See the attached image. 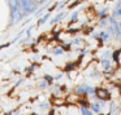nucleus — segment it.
<instances>
[{"label": "nucleus", "mask_w": 121, "mask_h": 115, "mask_svg": "<svg viewBox=\"0 0 121 115\" xmlns=\"http://www.w3.org/2000/svg\"><path fill=\"white\" fill-rule=\"evenodd\" d=\"M20 3H21V8L24 9L26 16L34 13L37 11V3L34 0H20Z\"/></svg>", "instance_id": "f257e3e1"}, {"label": "nucleus", "mask_w": 121, "mask_h": 115, "mask_svg": "<svg viewBox=\"0 0 121 115\" xmlns=\"http://www.w3.org/2000/svg\"><path fill=\"white\" fill-rule=\"evenodd\" d=\"M89 89H90L89 84H81L76 88V96L79 97V98H86V97H89Z\"/></svg>", "instance_id": "f03ea898"}, {"label": "nucleus", "mask_w": 121, "mask_h": 115, "mask_svg": "<svg viewBox=\"0 0 121 115\" xmlns=\"http://www.w3.org/2000/svg\"><path fill=\"white\" fill-rule=\"evenodd\" d=\"M96 97L98 101H109L111 100V92L105 88H96Z\"/></svg>", "instance_id": "7ed1b4c3"}, {"label": "nucleus", "mask_w": 121, "mask_h": 115, "mask_svg": "<svg viewBox=\"0 0 121 115\" xmlns=\"http://www.w3.org/2000/svg\"><path fill=\"white\" fill-rule=\"evenodd\" d=\"M100 66H102V69L105 73L109 71L112 69V61H111V58H100Z\"/></svg>", "instance_id": "20e7f679"}, {"label": "nucleus", "mask_w": 121, "mask_h": 115, "mask_svg": "<svg viewBox=\"0 0 121 115\" xmlns=\"http://www.w3.org/2000/svg\"><path fill=\"white\" fill-rule=\"evenodd\" d=\"M64 17H65V12H60V13H59V14H56V16L53 17L52 19H51V22H50V23H51V25H56V23H59V22H60L61 19L64 18Z\"/></svg>", "instance_id": "39448f33"}, {"label": "nucleus", "mask_w": 121, "mask_h": 115, "mask_svg": "<svg viewBox=\"0 0 121 115\" xmlns=\"http://www.w3.org/2000/svg\"><path fill=\"white\" fill-rule=\"evenodd\" d=\"M91 111L94 114H100V110H102V106H100V102H91V106H90Z\"/></svg>", "instance_id": "423d86ee"}, {"label": "nucleus", "mask_w": 121, "mask_h": 115, "mask_svg": "<svg viewBox=\"0 0 121 115\" xmlns=\"http://www.w3.org/2000/svg\"><path fill=\"white\" fill-rule=\"evenodd\" d=\"M50 16H51V12H47V13H46L44 16L42 17V18H40V19H38L37 26H42V25H44V23H46V21H47V19L50 18Z\"/></svg>", "instance_id": "0eeeda50"}, {"label": "nucleus", "mask_w": 121, "mask_h": 115, "mask_svg": "<svg viewBox=\"0 0 121 115\" xmlns=\"http://www.w3.org/2000/svg\"><path fill=\"white\" fill-rule=\"evenodd\" d=\"M78 104L81 105V107H89V109H90V106H91V102H90L89 100L79 98V97H78Z\"/></svg>", "instance_id": "6e6552de"}, {"label": "nucleus", "mask_w": 121, "mask_h": 115, "mask_svg": "<svg viewBox=\"0 0 121 115\" xmlns=\"http://www.w3.org/2000/svg\"><path fill=\"white\" fill-rule=\"evenodd\" d=\"M43 80H46L48 83V85H53V81H55V78H53L52 75H50V74H44L43 75Z\"/></svg>", "instance_id": "1a4fd4ad"}, {"label": "nucleus", "mask_w": 121, "mask_h": 115, "mask_svg": "<svg viewBox=\"0 0 121 115\" xmlns=\"http://www.w3.org/2000/svg\"><path fill=\"white\" fill-rule=\"evenodd\" d=\"M79 111H81V115H94V112L89 107H79Z\"/></svg>", "instance_id": "9d476101"}, {"label": "nucleus", "mask_w": 121, "mask_h": 115, "mask_svg": "<svg viewBox=\"0 0 121 115\" xmlns=\"http://www.w3.org/2000/svg\"><path fill=\"white\" fill-rule=\"evenodd\" d=\"M111 16L112 17H117V18H121V8H116L115 11L112 12V14H111Z\"/></svg>", "instance_id": "9b49d317"}, {"label": "nucleus", "mask_w": 121, "mask_h": 115, "mask_svg": "<svg viewBox=\"0 0 121 115\" xmlns=\"http://www.w3.org/2000/svg\"><path fill=\"white\" fill-rule=\"evenodd\" d=\"M48 87H50V85H48L47 81H46V80H42V81L39 83V85H38V88L42 89V91H44V89H47V88H48Z\"/></svg>", "instance_id": "f8f14e48"}, {"label": "nucleus", "mask_w": 121, "mask_h": 115, "mask_svg": "<svg viewBox=\"0 0 121 115\" xmlns=\"http://www.w3.org/2000/svg\"><path fill=\"white\" fill-rule=\"evenodd\" d=\"M99 38H102L103 40H108V38H109V34H108L107 31H100V32H99Z\"/></svg>", "instance_id": "ddd939ff"}, {"label": "nucleus", "mask_w": 121, "mask_h": 115, "mask_svg": "<svg viewBox=\"0 0 121 115\" xmlns=\"http://www.w3.org/2000/svg\"><path fill=\"white\" fill-rule=\"evenodd\" d=\"M63 53H64V48H61V47L53 49V54H56V56H61Z\"/></svg>", "instance_id": "4468645a"}, {"label": "nucleus", "mask_w": 121, "mask_h": 115, "mask_svg": "<svg viewBox=\"0 0 121 115\" xmlns=\"http://www.w3.org/2000/svg\"><path fill=\"white\" fill-rule=\"evenodd\" d=\"M107 12H108V8H103V9H100V12H99L100 18H105V16H107Z\"/></svg>", "instance_id": "2eb2a0df"}, {"label": "nucleus", "mask_w": 121, "mask_h": 115, "mask_svg": "<svg viewBox=\"0 0 121 115\" xmlns=\"http://www.w3.org/2000/svg\"><path fill=\"white\" fill-rule=\"evenodd\" d=\"M77 17H78V12H74V13L72 14L70 19H69V23H74V22H76V19H77Z\"/></svg>", "instance_id": "dca6fc26"}, {"label": "nucleus", "mask_w": 121, "mask_h": 115, "mask_svg": "<svg viewBox=\"0 0 121 115\" xmlns=\"http://www.w3.org/2000/svg\"><path fill=\"white\" fill-rule=\"evenodd\" d=\"M118 54H120V50H116V52H113V54H112V58H113V61H115L116 63H118Z\"/></svg>", "instance_id": "f3484780"}, {"label": "nucleus", "mask_w": 121, "mask_h": 115, "mask_svg": "<svg viewBox=\"0 0 121 115\" xmlns=\"http://www.w3.org/2000/svg\"><path fill=\"white\" fill-rule=\"evenodd\" d=\"M39 107L42 110H47V109H50V104H48V102H43V104L39 105Z\"/></svg>", "instance_id": "a211bd4d"}, {"label": "nucleus", "mask_w": 121, "mask_h": 115, "mask_svg": "<svg viewBox=\"0 0 121 115\" xmlns=\"http://www.w3.org/2000/svg\"><path fill=\"white\" fill-rule=\"evenodd\" d=\"M107 23H108V22H107V19H105V18H102V19H100V26H102V27L107 26Z\"/></svg>", "instance_id": "6ab92c4d"}, {"label": "nucleus", "mask_w": 121, "mask_h": 115, "mask_svg": "<svg viewBox=\"0 0 121 115\" xmlns=\"http://www.w3.org/2000/svg\"><path fill=\"white\" fill-rule=\"evenodd\" d=\"M109 56H112V53H111V52H108V50H107V52H104V53H103L102 58H108Z\"/></svg>", "instance_id": "aec40b11"}, {"label": "nucleus", "mask_w": 121, "mask_h": 115, "mask_svg": "<svg viewBox=\"0 0 121 115\" xmlns=\"http://www.w3.org/2000/svg\"><path fill=\"white\" fill-rule=\"evenodd\" d=\"M11 45V43H5V44H3V45H0V50L3 49V48H5V47H9Z\"/></svg>", "instance_id": "412c9836"}, {"label": "nucleus", "mask_w": 121, "mask_h": 115, "mask_svg": "<svg viewBox=\"0 0 121 115\" xmlns=\"http://www.w3.org/2000/svg\"><path fill=\"white\" fill-rule=\"evenodd\" d=\"M61 78H63V74H59V75L55 76V80H60Z\"/></svg>", "instance_id": "4be33fe9"}, {"label": "nucleus", "mask_w": 121, "mask_h": 115, "mask_svg": "<svg viewBox=\"0 0 121 115\" xmlns=\"http://www.w3.org/2000/svg\"><path fill=\"white\" fill-rule=\"evenodd\" d=\"M116 8H121V1H117V4H116Z\"/></svg>", "instance_id": "5701e85b"}, {"label": "nucleus", "mask_w": 121, "mask_h": 115, "mask_svg": "<svg viewBox=\"0 0 121 115\" xmlns=\"http://www.w3.org/2000/svg\"><path fill=\"white\" fill-rule=\"evenodd\" d=\"M44 1H47V0H39V3H44Z\"/></svg>", "instance_id": "b1692460"}, {"label": "nucleus", "mask_w": 121, "mask_h": 115, "mask_svg": "<svg viewBox=\"0 0 121 115\" xmlns=\"http://www.w3.org/2000/svg\"><path fill=\"white\" fill-rule=\"evenodd\" d=\"M98 115H105V114H103V112H100V114H98Z\"/></svg>", "instance_id": "393cba45"}, {"label": "nucleus", "mask_w": 121, "mask_h": 115, "mask_svg": "<svg viewBox=\"0 0 121 115\" xmlns=\"http://www.w3.org/2000/svg\"><path fill=\"white\" fill-rule=\"evenodd\" d=\"M120 43H121V36H120Z\"/></svg>", "instance_id": "a878e982"}]
</instances>
